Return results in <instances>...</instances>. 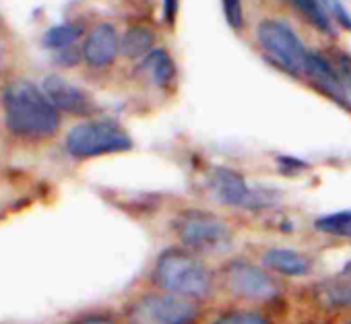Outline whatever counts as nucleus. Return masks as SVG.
Returning a JSON list of instances; mask_svg holds the SVG:
<instances>
[{"label": "nucleus", "mask_w": 351, "mask_h": 324, "mask_svg": "<svg viewBox=\"0 0 351 324\" xmlns=\"http://www.w3.org/2000/svg\"><path fill=\"white\" fill-rule=\"evenodd\" d=\"M149 287L207 303L219 293L217 269H213L207 258L176 244L155 256L149 271Z\"/></svg>", "instance_id": "obj_1"}, {"label": "nucleus", "mask_w": 351, "mask_h": 324, "mask_svg": "<svg viewBox=\"0 0 351 324\" xmlns=\"http://www.w3.org/2000/svg\"><path fill=\"white\" fill-rule=\"evenodd\" d=\"M5 118L11 132L23 138H48L60 128V114L32 81H13L5 89Z\"/></svg>", "instance_id": "obj_2"}, {"label": "nucleus", "mask_w": 351, "mask_h": 324, "mask_svg": "<svg viewBox=\"0 0 351 324\" xmlns=\"http://www.w3.org/2000/svg\"><path fill=\"white\" fill-rule=\"evenodd\" d=\"M217 287L234 303L244 306H277L285 299V283L267 271L261 262L230 256L217 269Z\"/></svg>", "instance_id": "obj_3"}, {"label": "nucleus", "mask_w": 351, "mask_h": 324, "mask_svg": "<svg viewBox=\"0 0 351 324\" xmlns=\"http://www.w3.org/2000/svg\"><path fill=\"white\" fill-rule=\"evenodd\" d=\"M169 229L178 246L203 258L228 256L236 244L234 227L215 211L201 207L178 211L169 221Z\"/></svg>", "instance_id": "obj_4"}, {"label": "nucleus", "mask_w": 351, "mask_h": 324, "mask_svg": "<svg viewBox=\"0 0 351 324\" xmlns=\"http://www.w3.org/2000/svg\"><path fill=\"white\" fill-rule=\"evenodd\" d=\"M205 303L153 287L138 291L124 306V324H201Z\"/></svg>", "instance_id": "obj_5"}, {"label": "nucleus", "mask_w": 351, "mask_h": 324, "mask_svg": "<svg viewBox=\"0 0 351 324\" xmlns=\"http://www.w3.org/2000/svg\"><path fill=\"white\" fill-rule=\"evenodd\" d=\"M64 145L71 157L93 159L101 155L130 151L132 138L114 120H87L69 130Z\"/></svg>", "instance_id": "obj_6"}, {"label": "nucleus", "mask_w": 351, "mask_h": 324, "mask_svg": "<svg viewBox=\"0 0 351 324\" xmlns=\"http://www.w3.org/2000/svg\"><path fill=\"white\" fill-rule=\"evenodd\" d=\"M256 40L277 66L293 77H304L308 50L289 23L281 19H265L256 27Z\"/></svg>", "instance_id": "obj_7"}, {"label": "nucleus", "mask_w": 351, "mask_h": 324, "mask_svg": "<svg viewBox=\"0 0 351 324\" xmlns=\"http://www.w3.org/2000/svg\"><path fill=\"white\" fill-rule=\"evenodd\" d=\"M207 188L211 197L228 209L236 211H261L273 205L271 190L252 188L248 180L234 168H213L207 178Z\"/></svg>", "instance_id": "obj_8"}, {"label": "nucleus", "mask_w": 351, "mask_h": 324, "mask_svg": "<svg viewBox=\"0 0 351 324\" xmlns=\"http://www.w3.org/2000/svg\"><path fill=\"white\" fill-rule=\"evenodd\" d=\"M306 303L322 316H351V277L339 273L304 289Z\"/></svg>", "instance_id": "obj_9"}, {"label": "nucleus", "mask_w": 351, "mask_h": 324, "mask_svg": "<svg viewBox=\"0 0 351 324\" xmlns=\"http://www.w3.org/2000/svg\"><path fill=\"white\" fill-rule=\"evenodd\" d=\"M304 77H308L312 81V85L324 93L328 99H332L335 103H339L345 110H351V97L349 91L335 66V62L320 54V52H308V60H306V73Z\"/></svg>", "instance_id": "obj_10"}, {"label": "nucleus", "mask_w": 351, "mask_h": 324, "mask_svg": "<svg viewBox=\"0 0 351 324\" xmlns=\"http://www.w3.org/2000/svg\"><path fill=\"white\" fill-rule=\"evenodd\" d=\"M261 264L279 279H308L316 269L314 258L308 252L283 246L265 248Z\"/></svg>", "instance_id": "obj_11"}, {"label": "nucleus", "mask_w": 351, "mask_h": 324, "mask_svg": "<svg viewBox=\"0 0 351 324\" xmlns=\"http://www.w3.org/2000/svg\"><path fill=\"white\" fill-rule=\"evenodd\" d=\"M118 52H120V38H118L116 27L110 23H99L97 27H93V32L87 36L83 50H81L87 64L95 68H106L114 64V60L118 58Z\"/></svg>", "instance_id": "obj_12"}, {"label": "nucleus", "mask_w": 351, "mask_h": 324, "mask_svg": "<svg viewBox=\"0 0 351 324\" xmlns=\"http://www.w3.org/2000/svg\"><path fill=\"white\" fill-rule=\"evenodd\" d=\"M44 91L50 97V101L56 105V110H62L73 116H87L93 112L91 97L83 89H79L77 85H73L71 81L62 77H56V75L48 77L44 81Z\"/></svg>", "instance_id": "obj_13"}, {"label": "nucleus", "mask_w": 351, "mask_h": 324, "mask_svg": "<svg viewBox=\"0 0 351 324\" xmlns=\"http://www.w3.org/2000/svg\"><path fill=\"white\" fill-rule=\"evenodd\" d=\"M83 27L75 25V23H62L52 27L46 36H44V46L48 50H52L56 54V60L64 66H73L81 60L83 54H79V50L75 48L77 40L81 38Z\"/></svg>", "instance_id": "obj_14"}, {"label": "nucleus", "mask_w": 351, "mask_h": 324, "mask_svg": "<svg viewBox=\"0 0 351 324\" xmlns=\"http://www.w3.org/2000/svg\"><path fill=\"white\" fill-rule=\"evenodd\" d=\"M209 324H277V318L267 308L234 303L219 310Z\"/></svg>", "instance_id": "obj_15"}, {"label": "nucleus", "mask_w": 351, "mask_h": 324, "mask_svg": "<svg viewBox=\"0 0 351 324\" xmlns=\"http://www.w3.org/2000/svg\"><path fill=\"white\" fill-rule=\"evenodd\" d=\"M141 71L147 77V81L153 87H159V89L169 87L173 83V79H176V73H178V71H176V62L171 60V56L161 48H155L153 52H149L143 58Z\"/></svg>", "instance_id": "obj_16"}, {"label": "nucleus", "mask_w": 351, "mask_h": 324, "mask_svg": "<svg viewBox=\"0 0 351 324\" xmlns=\"http://www.w3.org/2000/svg\"><path fill=\"white\" fill-rule=\"evenodd\" d=\"M155 34L153 29L145 25H132L120 40V50L126 58H145L149 52H153Z\"/></svg>", "instance_id": "obj_17"}, {"label": "nucleus", "mask_w": 351, "mask_h": 324, "mask_svg": "<svg viewBox=\"0 0 351 324\" xmlns=\"http://www.w3.org/2000/svg\"><path fill=\"white\" fill-rule=\"evenodd\" d=\"M314 229L324 234L332 240L351 242V209L349 211H335L314 219Z\"/></svg>", "instance_id": "obj_18"}, {"label": "nucleus", "mask_w": 351, "mask_h": 324, "mask_svg": "<svg viewBox=\"0 0 351 324\" xmlns=\"http://www.w3.org/2000/svg\"><path fill=\"white\" fill-rule=\"evenodd\" d=\"M287 3L310 23L314 25L316 29L328 34V36H335V29H332V21H330V15L326 13V9L322 7L320 0H287Z\"/></svg>", "instance_id": "obj_19"}, {"label": "nucleus", "mask_w": 351, "mask_h": 324, "mask_svg": "<svg viewBox=\"0 0 351 324\" xmlns=\"http://www.w3.org/2000/svg\"><path fill=\"white\" fill-rule=\"evenodd\" d=\"M223 13L226 21L232 29L240 32L244 27V13H242V0H223Z\"/></svg>", "instance_id": "obj_20"}, {"label": "nucleus", "mask_w": 351, "mask_h": 324, "mask_svg": "<svg viewBox=\"0 0 351 324\" xmlns=\"http://www.w3.org/2000/svg\"><path fill=\"white\" fill-rule=\"evenodd\" d=\"M322 7L326 9V13H330V17L345 29L351 32V15L347 13V9L343 7L341 0H320Z\"/></svg>", "instance_id": "obj_21"}, {"label": "nucleus", "mask_w": 351, "mask_h": 324, "mask_svg": "<svg viewBox=\"0 0 351 324\" xmlns=\"http://www.w3.org/2000/svg\"><path fill=\"white\" fill-rule=\"evenodd\" d=\"M332 62H335V66H337V71H339V75H341L347 91H349V97H351V56L345 52H335Z\"/></svg>", "instance_id": "obj_22"}, {"label": "nucleus", "mask_w": 351, "mask_h": 324, "mask_svg": "<svg viewBox=\"0 0 351 324\" xmlns=\"http://www.w3.org/2000/svg\"><path fill=\"white\" fill-rule=\"evenodd\" d=\"M69 324H124V322L112 314H87V316L71 320Z\"/></svg>", "instance_id": "obj_23"}, {"label": "nucleus", "mask_w": 351, "mask_h": 324, "mask_svg": "<svg viewBox=\"0 0 351 324\" xmlns=\"http://www.w3.org/2000/svg\"><path fill=\"white\" fill-rule=\"evenodd\" d=\"M178 5L180 0H163V23L173 25L176 15H178Z\"/></svg>", "instance_id": "obj_24"}, {"label": "nucleus", "mask_w": 351, "mask_h": 324, "mask_svg": "<svg viewBox=\"0 0 351 324\" xmlns=\"http://www.w3.org/2000/svg\"><path fill=\"white\" fill-rule=\"evenodd\" d=\"M277 161H279V164H281V172H289V170H295V174H300L302 170L300 168H306V164H302V161L300 159H291V157H277Z\"/></svg>", "instance_id": "obj_25"}, {"label": "nucleus", "mask_w": 351, "mask_h": 324, "mask_svg": "<svg viewBox=\"0 0 351 324\" xmlns=\"http://www.w3.org/2000/svg\"><path fill=\"white\" fill-rule=\"evenodd\" d=\"M304 324H330V322H324V320H310V322H304Z\"/></svg>", "instance_id": "obj_26"}, {"label": "nucleus", "mask_w": 351, "mask_h": 324, "mask_svg": "<svg viewBox=\"0 0 351 324\" xmlns=\"http://www.w3.org/2000/svg\"><path fill=\"white\" fill-rule=\"evenodd\" d=\"M339 324H351V316H347V318H343V320H341Z\"/></svg>", "instance_id": "obj_27"}]
</instances>
